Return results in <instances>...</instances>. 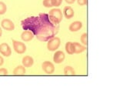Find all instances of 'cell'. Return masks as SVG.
<instances>
[{"mask_svg":"<svg viewBox=\"0 0 123 87\" xmlns=\"http://www.w3.org/2000/svg\"><path fill=\"white\" fill-rule=\"evenodd\" d=\"M22 28L29 30L40 41H49L59 32V25L50 20L48 14L41 13L38 16H31L21 22Z\"/></svg>","mask_w":123,"mask_h":87,"instance_id":"cell-1","label":"cell"},{"mask_svg":"<svg viewBox=\"0 0 123 87\" xmlns=\"http://www.w3.org/2000/svg\"><path fill=\"white\" fill-rule=\"evenodd\" d=\"M49 16L54 24L59 25V22L62 20V13L59 9H53L49 12Z\"/></svg>","mask_w":123,"mask_h":87,"instance_id":"cell-2","label":"cell"},{"mask_svg":"<svg viewBox=\"0 0 123 87\" xmlns=\"http://www.w3.org/2000/svg\"><path fill=\"white\" fill-rule=\"evenodd\" d=\"M61 43V40L59 37L54 36L52 39L49 40V43L47 44V48L49 51H55L59 47Z\"/></svg>","mask_w":123,"mask_h":87,"instance_id":"cell-3","label":"cell"},{"mask_svg":"<svg viewBox=\"0 0 123 87\" xmlns=\"http://www.w3.org/2000/svg\"><path fill=\"white\" fill-rule=\"evenodd\" d=\"M12 43H13L14 50L17 53L22 54L26 51V46L24 43H21V42L16 41V40H12Z\"/></svg>","mask_w":123,"mask_h":87,"instance_id":"cell-4","label":"cell"},{"mask_svg":"<svg viewBox=\"0 0 123 87\" xmlns=\"http://www.w3.org/2000/svg\"><path fill=\"white\" fill-rule=\"evenodd\" d=\"M42 70L47 74H52L55 71V66H54V65L51 62L49 61H45L42 63Z\"/></svg>","mask_w":123,"mask_h":87,"instance_id":"cell-5","label":"cell"},{"mask_svg":"<svg viewBox=\"0 0 123 87\" xmlns=\"http://www.w3.org/2000/svg\"><path fill=\"white\" fill-rule=\"evenodd\" d=\"M1 25H2V27L4 29L7 30V31H12L15 29V25L13 22L9 19H3L2 21Z\"/></svg>","mask_w":123,"mask_h":87,"instance_id":"cell-6","label":"cell"},{"mask_svg":"<svg viewBox=\"0 0 123 87\" xmlns=\"http://www.w3.org/2000/svg\"><path fill=\"white\" fill-rule=\"evenodd\" d=\"M0 52H1L3 56L8 57V56H11L12 54L11 48L7 43H2L0 45Z\"/></svg>","mask_w":123,"mask_h":87,"instance_id":"cell-7","label":"cell"},{"mask_svg":"<svg viewBox=\"0 0 123 87\" xmlns=\"http://www.w3.org/2000/svg\"><path fill=\"white\" fill-rule=\"evenodd\" d=\"M65 54L62 51H57L53 56V60L55 63H62L65 60Z\"/></svg>","mask_w":123,"mask_h":87,"instance_id":"cell-8","label":"cell"},{"mask_svg":"<svg viewBox=\"0 0 123 87\" xmlns=\"http://www.w3.org/2000/svg\"><path fill=\"white\" fill-rule=\"evenodd\" d=\"M34 37V35L33 33L29 31V30H25L24 32L22 33L21 35V38L23 41L25 42H29V41H31Z\"/></svg>","mask_w":123,"mask_h":87,"instance_id":"cell-9","label":"cell"},{"mask_svg":"<svg viewBox=\"0 0 123 87\" xmlns=\"http://www.w3.org/2000/svg\"><path fill=\"white\" fill-rule=\"evenodd\" d=\"M63 12H64L65 17L68 19H72L73 16H74V14H75L74 10H73L72 7H70V6H65L64 8Z\"/></svg>","mask_w":123,"mask_h":87,"instance_id":"cell-10","label":"cell"},{"mask_svg":"<svg viewBox=\"0 0 123 87\" xmlns=\"http://www.w3.org/2000/svg\"><path fill=\"white\" fill-rule=\"evenodd\" d=\"M82 27V23L80 21H75L69 25V30L71 32H77Z\"/></svg>","mask_w":123,"mask_h":87,"instance_id":"cell-11","label":"cell"},{"mask_svg":"<svg viewBox=\"0 0 123 87\" xmlns=\"http://www.w3.org/2000/svg\"><path fill=\"white\" fill-rule=\"evenodd\" d=\"M33 62L34 60L31 56H27L22 59V64L25 67H31L33 65Z\"/></svg>","mask_w":123,"mask_h":87,"instance_id":"cell-12","label":"cell"},{"mask_svg":"<svg viewBox=\"0 0 123 87\" xmlns=\"http://www.w3.org/2000/svg\"><path fill=\"white\" fill-rule=\"evenodd\" d=\"M73 46H74V53H81L86 50V47L78 43H73Z\"/></svg>","mask_w":123,"mask_h":87,"instance_id":"cell-13","label":"cell"},{"mask_svg":"<svg viewBox=\"0 0 123 87\" xmlns=\"http://www.w3.org/2000/svg\"><path fill=\"white\" fill-rule=\"evenodd\" d=\"M13 73H14L15 75H24V74L25 73V67H23V66H17V67L14 69Z\"/></svg>","mask_w":123,"mask_h":87,"instance_id":"cell-14","label":"cell"},{"mask_svg":"<svg viewBox=\"0 0 123 87\" xmlns=\"http://www.w3.org/2000/svg\"><path fill=\"white\" fill-rule=\"evenodd\" d=\"M65 50L68 54H73L74 53V46H73V43L71 42H68L65 44Z\"/></svg>","mask_w":123,"mask_h":87,"instance_id":"cell-15","label":"cell"},{"mask_svg":"<svg viewBox=\"0 0 123 87\" xmlns=\"http://www.w3.org/2000/svg\"><path fill=\"white\" fill-rule=\"evenodd\" d=\"M64 73L66 75H73L75 74V72L72 66H66L64 69Z\"/></svg>","mask_w":123,"mask_h":87,"instance_id":"cell-16","label":"cell"},{"mask_svg":"<svg viewBox=\"0 0 123 87\" xmlns=\"http://www.w3.org/2000/svg\"><path fill=\"white\" fill-rule=\"evenodd\" d=\"M7 10V6L4 2H0V15H3L6 12Z\"/></svg>","mask_w":123,"mask_h":87,"instance_id":"cell-17","label":"cell"},{"mask_svg":"<svg viewBox=\"0 0 123 87\" xmlns=\"http://www.w3.org/2000/svg\"><path fill=\"white\" fill-rule=\"evenodd\" d=\"M87 38H88V35H87V33H83L82 36H81V42L84 44V45H87V43H88V41H87Z\"/></svg>","mask_w":123,"mask_h":87,"instance_id":"cell-18","label":"cell"},{"mask_svg":"<svg viewBox=\"0 0 123 87\" xmlns=\"http://www.w3.org/2000/svg\"><path fill=\"white\" fill-rule=\"evenodd\" d=\"M52 6H59L62 3V0H51Z\"/></svg>","mask_w":123,"mask_h":87,"instance_id":"cell-19","label":"cell"},{"mask_svg":"<svg viewBox=\"0 0 123 87\" xmlns=\"http://www.w3.org/2000/svg\"><path fill=\"white\" fill-rule=\"evenodd\" d=\"M43 5H44V6L47 7V8H49V7H52L51 0H43Z\"/></svg>","mask_w":123,"mask_h":87,"instance_id":"cell-20","label":"cell"},{"mask_svg":"<svg viewBox=\"0 0 123 87\" xmlns=\"http://www.w3.org/2000/svg\"><path fill=\"white\" fill-rule=\"evenodd\" d=\"M77 2L79 6H85L87 5L88 3V0H77Z\"/></svg>","mask_w":123,"mask_h":87,"instance_id":"cell-21","label":"cell"},{"mask_svg":"<svg viewBox=\"0 0 123 87\" xmlns=\"http://www.w3.org/2000/svg\"><path fill=\"white\" fill-rule=\"evenodd\" d=\"M7 74H8V71L6 69H4V68L0 69V75H5Z\"/></svg>","mask_w":123,"mask_h":87,"instance_id":"cell-22","label":"cell"},{"mask_svg":"<svg viewBox=\"0 0 123 87\" xmlns=\"http://www.w3.org/2000/svg\"><path fill=\"white\" fill-rule=\"evenodd\" d=\"M75 0H65V2H66L67 3H68V4H72V3L75 2Z\"/></svg>","mask_w":123,"mask_h":87,"instance_id":"cell-23","label":"cell"},{"mask_svg":"<svg viewBox=\"0 0 123 87\" xmlns=\"http://www.w3.org/2000/svg\"><path fill=\"white\" fill-rule=\"evenodd\" d=\"M3 62H4L3 58L1 56H0V66H2V64H3Z\"/></svg>","mask_w":123,"mask_h":87,"instance_id":"cell-24","label":"cell"},{"mask_svg":"<svg viewBox=\"0 0 123 87\" xmlns=\"http://www.w3.org/2000/svg\"><path fill=\"white\" fill-rule=\"evenodd\" d=\"M2 29L0 28V37L2 36Z\"/></svg>","mask_w":123,"mask_h":87,"instance_id":"cell-25","label":"cell"}]
</instances>
